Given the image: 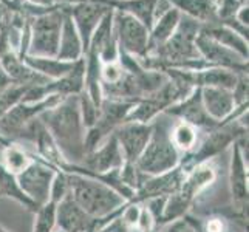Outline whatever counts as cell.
Instances as JSON below:
<instances>
[{
    "label": "cell",
    "instance_id": "1",
    "mask_svg": "<svg viewBox=\"0 0 249 232\" xmlns=\"http://www.w3.org/2000/svg\"><path fill=\"white\" fill-rule=\"evenodd\" d=\"M68 164H81L85 157V127L79 113L78 94L64 98L40 116Z\"/></svg>",
    "mask_w": 249,
    "mask_h": 232
},
{
    "label": "cell",
    "instance_id": "2",
    "mask_svg": "<svg viewBox=\"0 0 249 232\" xmlns=\"http://www.w3.org/2000/svg\"><path fill=\"white\" fill-rule=\"evenodd\" d=\"M68 177V195L79 208L94 220H102L121 214L127 203L111 187L90 177L65 172Z\"/></svg>",
    "mask_w": 249,
    "mask_h": 232
},
{
    "label": "cell",
    "instance_id": "3",
    "mask_svg": "<svg viewBox=\"0 0 249 232\" xmlns=\"http://www.w3.org/2000/svg\"><path fill=\"white\" fill-rule=\"evenodd\" d=\"M170 127L172 124L169 121H160L158 118L153 121L150 140L135 162L136 170L142 177L162 175L174 170L181 162V153L175 149L170 140Z\"/></svg>",
    "mask_w": 249,
    "mask_h": 232
},
{
    "label": "cell",
    "instance_id": "4",
    "mask_svg": "<svg viewBox=\"0 0 249 232\" xmlns=\"http://www.w3.org/2000/svg\"><path fill=\"white\" fill-rule=\"evenodd\" d=\"M64 14L65 3L62 2V5L53 8L51 11L30 19V45L27 54L39 57H56Z\"/></svg>",
    "mask_w": 249,
    "mask_h": 232
},
{
    "label": "cell",
    "instance_id": "5",
    "mask_svg": "<svg viewBox=\"0 0 249 232\" xmlns=\"http://www.w3.org/2000/svg\"><path fill=\"white\" fill-rule=\"evenodd\" d=\"M62 99L64 98L59 94H51L39 102H19L17 106L8 110L3 116H0V136H3L8 141H17L25 130V127L33 119L39 118L44 111L57 106Z\"/></svg>",
    "mask_w": 249,
    "mask_h": 232
},
{
    "label": "cell",
    "instance_id": "6",
    "mask_svg": "<svg viewBox=\"0 0 249 232\" xmlns=\"http://www.w3.org/2000/svg\"><path fill=\"white\" fill-rule=\"evenodd\" d=\"M229 162V192L232 198V209L246 215L249 196V172H248V135L237 140L232 145Z\"/></svg>",
    "mask_w": 249,
    "mask_h": 232
},
{
    "label": "cell",
    "instance_id": "7",
    "mask_svg": "<svg viewBox=\"0 0 249 232\" xmlns=\"http://www.w3.org/2000/svg\"><path fill=\"white\" fill-rule=\"evenodd\" d=\"M133 104L135 102L111 101V99L102 101L98 121L85 132V143H84L85 153L96 149L102 141L107 140L110 135H113V132L119 125L125 123Z\"/></svg>",
    "mask_w": 249,
    "mask_h": 232
},
{
    "label": "cell",
    "instance_id": "8",
    "mask_svg": "<svg viewBox=\"0 0 249 232\" xmlns=\"http://www.w3.org/2000/svg\"><path fill=\"white\" fill-rule=\"evenodd\" d=\"M113 27L119 50L138 61L149 54V30L140 20L130 14L115 10Z\"/></svg>",
    "mask_w": 249,
    "mask_h": 232
},
{
    "label": "cell",
    "instance_id": "9",
    "mask_svg": "<svg viewBox=\"0 0 249 232\" xmlns=\"http://www.w3.org/2000/svg\"><path fill=\"white\" fill-rule=\"evenodd\" d=\"M67 6V11L73 19V23L78 30L82 45L84 56L89 48L90 39L96 30L98 23L111 8L106 3H101L98 0H62Z\"/></svg>",
    "mask_w": 249,
    "mask_h": 232
},
{
    "label": "cell",
    "instance_id": "10",
    "mask_svg": "<svg viewBox=\"0 0 249 232\" xmlns=\"http://www.w3.org/2000/svg\"><path fill=\"white\" fill-rule=\"evenodd\" d=\"M56 170L57 169L45 164L44 161L34 158L31 164L22 174L17 175V181L23 189V192L30 196L37 208L50 201V189Z\"/></svg>",
    "mask_w": 249,
    "mask_h": 232
},
{
    "label": "cell",
    "instance_id": "11",
    "mask_svg": "<svg viewBox=\"0 0 249 232\" xmlns=\"http://www.w3.org/2000/svg\"><path fill=\"white\" fill-rule=\"evenodd\" d=\"M196 50L203 61L211 67H221L232 70L234 73H248V59L237 54L235 51L220 45L218 42L204 36L200 31L195 40Z\"/></svg>",
    "mask_w": 249,
    "mask_h": 232
},
{
    "label": "cell",
    "instance_id": "12",
    "mask_svg": "<svg viewBox=\"0 0 249 232\" xmlns=\"http://www.w3.org/2000/svg\"><path fill=\"white\" fill-rule=\"evenodd\" d=\"M153 130L152 124H141V123H130L125 121L119 125L113 132L115 138L121 147L124 162L128 164H135L141 153L144 152L145 145H147L150 135Z\"/></svg>",
    "mask_w": 249,
    "mask_h": 232
},
{
    "label": "cell",
    "instance_id": "13",
    "mask_svg": "<svg viewBox=\"0 0 249 232\" xmlns=\"http://www.w3.org/2000/svg\"><path fill=\"white\" fill-rule=\"evenodd\" d=\"M164 115L170 116V118H177L178 121L191 124L203 133L209 132L212 128L220 125L218 123L212 121V119L208 116V113H206L203 102H201L200 89H195L187 98L177 102L174 106H170L164 111Z\"/></svg>",
    "mask_w": 249,
    "mask_h": 232
},
{
    "label": "cell",
    "instance_id": "14",
    "mask_svg": "<svg viewBox=\"0 0 249 232\" xmlns=\"http://www.w3.org/2000/svg\"><path fill=\"white\" fill-rule=\"evenodd\" d=\"M93 174H106L110 170H118L124 166V157L115 135H110L96 149L85 153L81 164H76Z\"/></svg>",
    "mask_w": 249,
    "mask_h": 232
},
{
    "label": "cell",
    "instance_id": "15",
    "mask_svg": "<svg viewBox=\"0 0 249 232\" xmlns=\"http://www.w3.org/2000/svg\"><path fill=\"white\" fill-rule=\"evenodd\" d=\"M201 102L208 116L218 124L228 121V119L240 116L248 111V104L235 106L232 91L225 89H200Z\"/></svg>",
    "mask_w": 249,
    "mask_h": 232
},
{
    "label": "cell",
    "instance_id": "16",
    "mask_svg": "<svg viewBox=\"0 0 249 232\" xmlns=\"http://www.w3.org/2000/svg\"><path fill=\"white\" fill-rule=\"evenodd\" d=\"M56 229L62 232H98V220L87 215L70 195L56 204Z\"/></svg>",
    "mask_w": 249,
    "mask_h": 232
},
{
    "label": "cell",
    "instance_id": "17",
    "mask_svg": "<svg viewBox=\"0 0 249 232\" xmlns=\"http://www.w3.org/2000/svg\"><path fill=\"white\" fill-rule=\"evenodd\" d=\"M215 179H217V167L213 166V162L212 161L201 162V164H196L186 172L178 192L189 203L194 204L203 192H206L215 183Z\"/></svg>",
    "mask_w": 249,
    "mask_h": 232
},
{
    "label": "cell",
    "instance_id": "18",
    "mask_svg": "<svg viewBox=\"0 0 249 232\" xmlns=\"http://www.w3.org/2000/svg\"><path fill=\"white\" fill-rule=\"evenodd\" d=\"M56 57L59 61L65 62H78L84 59V45L78 30H76L73 19L70 17L65 6V14H64V23H62V31H61V39H59V48Z\"/></svg>",
    "mask_w": 249,
    "mask_h": 232
},
{
    "label": "cell",
    "instance_id": "19",
    "mask_svg": "<svg viewBox=\"0 0 249 232\" xmlns=\"http://www.w3.org/2000/svg\"><path fill=\"white\" fill-rule=\"evenodd\" d=\"M169 2L183 16L196 20L201 27L218 23L217 0H169Z\"/></svg>",
    "mask_w": 249,
    "mask_h": 232
},
{
    "label": "cell",
    "instance_id": "20",
    "mask_svg": "<svg viewBox=\"0 0 249 232\" xmlns=\"http://www.w3.org/2000/svg\"><path fill=\"white\" fill-rule=\"evenodd\" d=\"M179 19H181V13L175 6L169 8L166 13L157 17L149 31V54L172 37V34L175 33L179 23Z\"/></svg>",
    "mask_w": 249,
    "mask_h": 232
},
{
    "label": "cell",
    "instance_id": "21",
    "mask_svg": "<svg viewBox=\"0 0 249 232\" xmlns=\"http://www.w3.org/2000/svg\"><path fill=\"white\" fill-rule=\"evenodd\" d=\"M237 73L221 67H208L200 71H194L195 89H225L231 90L235 87Z\"/></svg>",
    "mask_w": 249,
    "mask_h": 232
},
{
    "label": "cell",
    "instance_id": "22",
    "mask_svg": "<svg viewBox=\"0 0 249 232\" xmlns=\"http://www.w3.org/2000/svg\"><path fill=\"white\" fill-rule=\"evenodd\" d=\"M201 33L204 34V36L211 37L212 40L218 42L220 45L235 51V53L240 54L242 57H245V59L249 57L248 40L240 36L238 33H235L234 30L226 27V25L218 22V23H213V25H208V27H201Z\"/></svg>",
    "mask_w": 249,
    "mask_h": 232
},
{
    "label": "cell",
    "instance_id": "23",
    "mask_svg": "<svg viewBox=\"0 0 249 232\" xmlns=\"http://www.w3.org/2000/svg\"><path fill=\"white\" fill-rule=\"evenodd\" d=\"M20 59L33 71L47 77L48 81L61 79V77H64L65 74H68L73 70V67L76 64V62L59 61L57 57H39V56H30V54H25Z\"/></svg>",
    "mask_w": 249,
    "mask_h": 232
},
{
    "label": "cell",
    "instance_id": "24",
    "mask_svg": "<svg viewBox=\"0 0 249 232\" xmlns=\"http://www.w3.org/2000/svg\"><path fill=\"white\" fill-rule=\"evenodd\" d=\"M0 153H2L0 164H2L5 170H8L10 174L16 177L22 174V172L34 161L33 153L25 149L22 143H16V141H11L8 145H5V147L0 150Z\"/></svg>",
    "mask_w": 249,
    "mask_h": 232
},
{
    "label": "cell",
    "instance_id": "25",
    "mask_svg": "<svg viewBox=\"0 0 249 232\" xmlns=\"http://www.w3.org/2000/svg\"><path fill=\"white\" fill-rule=\"evenodd\" d=\"M0 198H10L33 214L39 209L30 196L23 192V189L20 187L19 181H17V177L5 170L2 164H0Z\"/></svg>",
    "mask_w": 249,
    "mask_h": 232
},
{
    "label": "cell",
    "instance_id": "26",
    "mask_svg": "<svg viewBox=\"0 0 249 232\" xmlns=\"http://www.w3.org/2000/svg\"><path fill=\"white\" fill-rule=\"evenodd\" d=\"M201 133L198 128L183 123V121H177L172 124L170 127V140L172 144L175 145V149L183 155H187L195 150V147L198 145L201 140Z\"/></svg>",
    "mask_w": 249,
    "mask_h": 232
},
{
    "label": "cell",
    "instance_id": "27",
    "mask_svg": "<svg viewBox=\"0 0 249 232\" xmlns=\"http://www.w3.org/2000/svg\"><path fill=\"white\" fill-rule=\"evenodd\" d=\"M56 231V204L48 201L34 212L31 232H54Z\"/></svg>",
    "mask_w": 249,
    "mask_h": 232
},
{
    "label": "cell",
    "instance_id": "28",
    "mask_svg": "<svg viewBox=\"0 0 249 232\" xmlns=\"http://www.w3.org/2000/svg\"><path fill=\"white\" fill-rule=\"evenodd\" d=\"M78 101H79V113H81L82 124L85 127V130H89V128L93 127L94 123L98 121L101 107L94 104V102L90 99V96L85 91L78 94Z\"/></svg>",
    "mask_w": 249,
    "mask_h": 232
},
{
    "label": "cell",
    "instance_id": "29",
    "mask_svg": "<svg viewBox=\"0 0 249 232\" xmlns=\"http://www.w3.org/2000/svg\"><path fill=\"white\" fill-rule=\"evenodd\" d=\"M68 195V177L64 170H56L50 189V201L59 204Z\"/></svg>",
    "mask_w": 249,
    "mask_h": 232
},
{
    "label": "cell",
    "instance_id": "30",
    "mask_svg": "<svg viewBox=\"0 0 249 232\" xmlns=\"http://www.w3.org/2000/svg\"><path fill=\"white\" fill-rule=\"evenodd\" d=\"M124 68L119 65V62L115 64H106L101 68V85H108L118 82L124 76Z\"/></svg>",
    "mask_w": 249,
    "mask_h": 232
},
{
    "label": "cell",
    "instance_id": "31",
    "mask_svg": "<svg viewBox=\"0 0 249 232\" xmlns=\"http://www.w3.org/2000/svg\"><path fill=\"white\" fill-rule=\"evenodd\" d=\"M248 73H240L237 76L235 87L232 89V96L235 101V106H245L248 104V91H249V84H248Z\"/></svg>",
    "mask_w": 249,
    "mask_h": 232
},
{
    "label": "cell",
    "instance_id": "32",
    "mask_svg": "<svg viewBox=\"0 0 249 232\" xmlns=\"http://www.w3.org/2000/svg\"><path fill=\"white\" fill-rule=\"evenodd\" d=\"M242 6L240 0H217V8H218V22L232 19L238 8Z\"/></svg>",
    "mask_w": 249,
    "mask_h": 232
},
{
    "label": "cell",
    "instance_id": "33",
    "mask_svg": "<svg viewBox=\"0 0 249 232\" xmlns=\"http://www.w3.org/2000/svg\"><path fill=\"white\" fill-rule=\"evenodd\" d=\"M166 232H196V229L184 215L183 218H179L177 221H172L170 225H167Z\"/></svg>",
    "mask_w": 249,
    "mask_h": 232
},
{
    "label": "cell",
    "instance_id": "34",
    "mask_svg": "<svg viewBox=\"0 0 249 232\" xmlns=\"http://www.w3.org/2000/svg\"><path fill=\"white\" fill-rule=\"evenodd\" d=\"M23 2H27L33 6L42 8V10H48V8H54V6L62 5V0H23Z\"/></svg>",
    "mask_w": 249,
    "mask_h": 232
},
{
    "label": "cell",
    "instance_id": "35",
    "mask_svg": "<svg viewBox=\"0 0 249 232\" xmlns=\"http://www.w3.org/2000/svg\"><path fill=\"white\" fill-rule=\"evenodd\" d=\"M248 13H249V5H242V6L238 8V11L235 13L234 19L240 25H243V27H248Z\"/></svg>",
    "mask_w": 249,
    "mask_h": 232
},
{
    "label": "cell",
    "instance_id": "36",
    "mask_svg": "<svg viewBox=\"0 0 249 232\" xmlns=\"http://www.w3.org/2000/svg\"><path fill=\"white\" fill-rule=\"evenodd\" d=\"M0 2H2L3 5H6L8 8H10L11 11H14V10H13V3H11V0H0Z\"/></svg>",
    "mask_w": 249,
    "mask_h": 232
},
{
    "label": "cell",
    "instance_id": "37",
    "mask_svg": "<svg viewBox=\"0 0 249 232\" xmlns=\"http://www.w3.org/2000/svg\"><path fill=\"white\" fill-rule=\"evenodd\" d=\"M0 232H11V231H8L3 225H0Z\"/></svg>",
    "mask_w": 249,
    "mask_h": 232
},
{
    "label": "cell",
    "instance_id": "38",
    "mask_svg": "<svg viewBox=\"0 0 249 232\" xmlns=\"http://www.w3.org/2000/svg\"><path fill=\"white\" fill-rule=\"evenodd\" d=\"M240 3H242V5H248V0H240Z\"/></svg>",
    "mask_w": 249,
    "mask_h": 232
},
{
    "label": "cell",
    "instance_id": "39",
    "mask_svg": "<svg viewBox=\"0 0 249 232\" xmlns=\"http://www.w3.org/2000/svg\"><path fill=\"white\" fill-rule=\"evenodd\" d=\"M155 232H157V231H155Z\"/></svg>",
    "mask_w": 249,
    "mask_h": 232
}]
</instances>
